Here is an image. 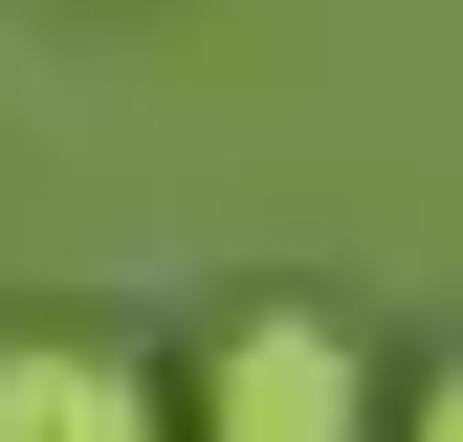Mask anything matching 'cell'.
I'll use <instances>...</instances> for the list:
<instances>
[{
    "label": "cell",
    "instance_id": "obj_3",
    "mask_svg": "<svg viewBox=\"0 0 463 442\" xmlns=\"http://www.w3.org/2000/svg\"><path fill=\"white\" fill-rule=\"evenodd\" d=\"M397 442H463V354H441V376H420V399H397Z\"/></svg>",
    "mask_w": 463,
    "mask_h": 442
},
{
    "label": "cell",
    "instance_id": "obj_2",
    "mask_svg": "<svg viewBox=\"0 0 463 442\" xmlns=\"http://www.w3.org/2000/svg\"><path fill=\"white\" fill-rule=\"evenodd\" d=\"M0 442H199V399L133 332H0Z\"/></svg>",
    "mask_w": 463,
    "mask_h": 442
},
{
    "label": "cell",
    "instance_id": "obj_1",
    "mask_svg": "<svg viewBox=\"0 0 463 442\" xmlns=\"http://www.w3.org/2000/svg\"><path fill=\"white\" fill-rule=\"evenodd\" d=\"M177 399H199V442H397V399H375V354H354V310H309V288L221 310Z\"/></svg>",
    "mask_w": 463,
    "mask_h": 442
}]
</instances>
